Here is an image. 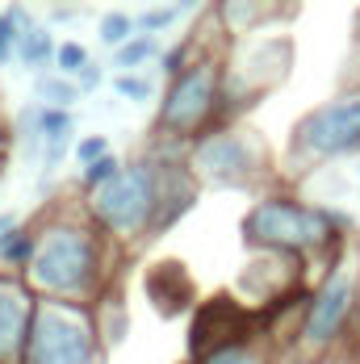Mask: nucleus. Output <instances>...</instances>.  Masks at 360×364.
<instances>
[{
	"mask_svg": "<svg viewBox=\"0 0 360 364\" xmlns=\"http://www.w3.org/2000/svg\"><path fill=\"white\" fill-rule=\"evenodd\" d=\"M189 172L197 176V184L218 188H255L277 176L268 143L248 126H218L201 134L189 146Z\"/></svg>",
	"mask_w": 360,
	"mask_h": 364,
	"instance_id": "6",
	"label": "nucleus"
},
{
	"mask_svg": "<svg viewBox=\"0 0 360 364\" xmlns=\"http://www.w3.org/2000/svg\"><path fill=\"white\" fill-rule=\"evenodd\" d=\"M344 155H360V84L335 92L331 101L297 117L285 146V159H281V172L285 176H306L319 164L344 159Z\"/></svg>",
	"mask_w": 360,
	"mask_h": 364,
	"instance_id": "4",
	"label": "nucleus"
},
{
	"mask_svg": "<svg viewBox=\"0 0 360 364\" xmlns=\"http://www.w3.org/2000/svg\"><path fill=\"white\" fill-rule=\"evenodd\" d=\"M222 68L214 55H197V63L184 75L168 80L159 113H155V134L159 139H201L218 130V101H222Z\"/></svg>",
	"mask_w": 360,
	"mask_h": 364,
	"instance_id": "8",
	"label": "nucleus"
},
{
	"mask_svg": "<svg viewBox=\"0 0 360 364\" xmlns=\"http://www.w3.org/2000/svg\"><path fill=\"white\" fill-rule=\"evenodd\" d=\"M9 146H13V126H4V122H0V164H4Z\"/></svg>",
	"mask_w": 360,
	"mask_h": 364,
	"instance_id": "30",
	"label": "nucleus"
},
{
	"mask_svg": "<svg viewBox=\"0 0 360 364\" xmlns=\"http://www.w3.org/2000/svg\"><path fill=\"white\" fill-rule=\"evenodd\" d=\"M105 335L92 306L75 301H46L38 306L34 335L21 364H105Z\"/></svg>",
	"mask_w": 360,
	"mask_h": 364,
	"instance_id": "7",
	"label": "nucleus"
},
{
	"mask_svg": "<svg viewBox=\"0 0 360 364\" xmlns=\"http://www.w3.org/2000/svg\"><path fill=\"white\" fill-rule=\"evenodd\" d=\"M151 59H164V50H159V42L151 34H139L134 42H126L122 50H113V72L117 75H143V68L151 63Z\"/></svg>",
	"mask_w": 360,
	"mask_h": 364,
	"instance_id": "19",
	"label": "nucleus"
},
{
	"mask_svg": "<svg viewBox=\"0 0 360 364\" xmlns=\"http://www.w3.org/2000/svg\"><path fill=\"white\" fill-rule=\"evenodd\" d=\"M352 235V218L327 205H310L285 193L260 197L252 210L243 214V243L252 252H277V255H327Z\"/></svg>",
	"mask_w": 360,
	"mask_h": 364,
	"instance_id": "2",
	"label": "nucleus"
},
{
	"mask_svg": "<svg viewBox=\"0 0 360 364\" xmlns=\"http://www.w3.org/2000/svg\"><path fill=\"white\" fill-rule=\"evenodd\" d=\"M105 155H113V146H109L105 134H84V139L75 143V151H72V159L80 164V172H84V168H92V164H101Z\"/></svg>",
	"mask_w": 360,
	"mask_h": 364,
	"instance_id": "27",
	"label": "nucleus"
},
{
	"mask_svg": "<svg viewBox=\"0 0 360 364\" xmlns=\"http://www.w3.org/2000/svg\"><path fill=\"white\" fill-rule=\"evenodd\" d=\"M26 26H30V13L21 4H13V9L0 13V68L9 59H17V42H21V30Z\"/></svg>",
	"mask_w": 360,
	"mask_h": 364,
	"instance_id": "22",
	"label": "nucleus"
},
{
	"mask_svg": "<svg viewBox=\"0 0 360 364\" xmlns=\"http://www.w3.org/2000/svg\"><path fill=\"white\" fill-rule=\"evenodd\" d=\"M293 63V42L289 38H255L248 50L231 55V63L222 68V101H218V126H235V117L252 109L255 101L277 88L289 75Z\"/></svg>",
	"mask_w": 360,
	"mask_h": 364,
	"instance_id": "9",
	"label": "nucleus"
},
{
	"mask_svg": "<svg viewBox=\"0 0 360 364\" xmlns=\"http://www.w3.org/2000/svg\"><path fill=\"white\" fill-rule=\"evenodd\" d=\"M97 34H101V42H105L109 50H122L126 42H134V38H139V21H134L130 13L113 9V13H105V17H101Z\"/></svg>",
	"mask_w": 360,
	"mask_h": 364,
	"instance_id": "21",
	"label": "nucleus"
},
{
	"mask_svg": "<svg viewBox=\"0 0 360 364\" xmlns=\"http://www.w3.org/2000/svg\"><path fill=\"white\" fill-rule=\"evenodd\" d=\"M252 323H255V310L243 306L239 297H231V293L206 301V306L197 310V318H193V331H189V356H193V364L201 360V356H210L214 348H226V343H235V339L260 335Z\"/></svg>",
	"mask_w": 360,
	"mask_h": 364,
	"instance_id": "10",
	"label": "nucleus"
},
{
	"mask_svg": "<svg viewBox=\"0 0 360 364\" xmlns=\"http://www.w3.org/2000/svg\"><path fill=\"white\" fill-rule=\"evenodd\" d=\"M197 59H193V42H176V46H168L164 50V59H159V72L168 75V80H176L193 68Z\"/></svg>",
	"mask_w": 360,
	"mask_h": 364,
	"instance_id": "28",
	"label": "nucleus"
},
{
	"mask_svg": "<svg viewBox=\"0 0 360 364\" xmlns=\"http://www.w3.org/2000/svg\"><path fill=\"white\" fill-rule=\"evenodd\" d=\"M75 117L68 109H42V172L51 176L68 151H75Z\"/></svg>",
	"mask_w": 360,
	"mask_h": 364,
	"instance_id": "14",
	"label": "nucleus"
},
{
	"mask_svg": "<svg viewBox=\"0 0 360 364\" xmlns=\"http://www.w3.org/2000/svg\"><path fill=\"white\" fill-rule=\"evenodd\" d=\"M38 306H42V297L30 289L26 277L0 272V364H21L26 360Z\"/></svg>",
	"mask_w": 360,
	"mask_h": 364,
	"instance_id": "11",
	"label": "nucleus"
},
{
	"mask_svg": "<svg viewBox=\"0 0 360 364\" xmlns=\"http://www.w3.org/2000/svg\"><path fill=\"white\" fill-rule=\"evenodd\" d=\"M17 226H21V222L13 218V214H0V239H4L9 230H17Z\"/></svg>",
	"mask_w": 360,
	"mask_h": 364,
	"instance_id": "31",
	"label": "nucleus"
},
{
	"mask_svg": "<svg viewBox=\"0 0 360 364\" xmlns=\"http://www.w3.org/2000/svg\"><path fill=\"white\" fill-rule=\"evenodd\" d=\"M113 92L122 97V101H130V105H147L151 97H155V80L151 75H113Z\"/></svg>",
	"mask_w": 360,
	"mask_h": 364,
	"instance_id": "25",
	"label": "nucleus"
},
{
	"mask_svg": "<svg viewBox=\"0 0 360 364\" xmlns=\"http://www.w3.org/2000/svg\"><path fill=\"white\" fill-rule=\"evenodd\" d=\"M218 21L226 34H255L272 17H281V4H218Z\"/></svg>",
	"mask_w": 360,
	"mask_h": 364,
	"instance_id": "16",
	"label": "nucleus"
},
{
	"mask_svg": "<svg viewBox=\"0 0 360 364\" xmlns=\"http://www.w3.org/2000/svg\"><path fill=\"white\" fill-rule=\"evenodd\" d=\"M109 252L113 239L88 214H51L38 226V252L26 281L46 301L97 306L109 293Z\"/></svg>",
	"mask_w": 360,
	"mask_h": 364,
	"instance_id": "1",
	"label": "nucleus"
},
{
	"mask_svg": "<svg viewBox=\"0 0 360 364\" xmlns=\"http://www.w3.org/2000/svg\"><path fill=\"white\" fill-rule=\"evenodd\" d=\"M84 214L122 247L159 235V218H164V172H159V164L147 155L130 159L105 188L84 197Z\"/></svg>",
	"mask_w": 360,
	"mask_h": 364,
	"instance_id": "3",
	"label": "nucleus"
},
{
	"mask_svg": "<svg viewBox=\"0 0 360 364\" xmlns=\"http://www.w3.org/2000/svg\"><path fill=\"white\" fill-rule=\"evenodd\" d=\"M197 364H272V352H268L264 335H248V339H235L226 348H214Z\"/></svg>",
	"mask_w": 360,
	"mask_h": 364,
	"instance_id": "18",
	"label": "nucleus"
},
{
	"mask_svg": "<svg viewBox=\"0 0 360 364\" xmlns=\"http://www.w3.org/2000/svg\"><path fill=\"white\" fill-rule=\"evenodd\" d=\"M143 285H147L151 306H155L164 318H176L180 310H189V306H193V281H189L184 264H176V259L155 264V268L143 277Z\"/></svg>",
	"mask_w": 360,
	"mask_h": 364,
	"instance_id": "13",
	"label": "nucleus"
},
{
	"mask_svg": "<svg viewBox=\"0 0 360 364\" xmlns=\"http://www.w3.org/2000/svg\"><path fill=\"white\" fill-rule=\"evenodd\" d=\"M184 13H193V4H151V9H143L134 21H139V34H159V30H172Z\"/></svg>",
	"mask_w": 360,
	"mask_h": 364,
	"instance_id": "23",
	"label": "nucleus"
},
{
	"mask_svg": "<svg viewBox=\"0 0 360 364\" xmlns=\"http://www.w3.org/2000/svg\"><path fill=\"white\" fill-rule=\"evenodd\" d=\"M34 92H38V105H42V109H68L72 113V105L80 101L75 80H63V75H38Z\"/></svg>",
	"mask_w": 360,
	"mask_h": 364,
	"instance_id": "20",
	"label": "nucleus"
},
{
	"mask_svg": "<svg viewBox=\"0 0 360 364\" xmlns=\"http://www.w3.org/2000/svg\"><path fill=\"white\" fill-rule=\"evenodd\" d=\"M356 314H360V259L339 255L327 268V277L302 301V323H297L302 356H323L335 343H344V335L356 327Z\"/></svg>",
	"mask_w": 360,
	"mask_h": 364,
	"instance_id": "5",
	"label": "nucleus"
},
{
	"mask_svg": "<svg viewBox=\"0 0 360 364\" xmlns=\"http://www.w3.org/2000/svg\"><path fill=\"white\" fill-rule=\"evenodd\" d=\"M101 80H105V68H101V63L92 59V63H88L84 72L75 75V88H80V97H88V92H97V84H101Z\"/></svg>",
	"mask_w": 360,
	"mask_h": 364,
	"instance_id": "29",
	"label": "nucleus"
},
{
	"mask_svg": "<svg viewBox=\"0 0 360 364\" xmlns=\"http://www.w3.org/2000/svg\"><path fill=\"white\" fill-rule=\"evenodd\" d=\"M302 268H306V259H297V255L255 252V259H248V268L239 277V301H248V293L260 297V301H281L289 293H297Z\"/></svg>",
	"mask_w": 360,
	"mask_h": 364,
	"instance_id": "12",
	"label": "nucleus"
},
{
	"mask_svg": "<svg viewBox=\"0 0 360 364\" xmlns=\"http://www.w3.org/2000/svg\"><path fill=\"white\" fill-rule=\"evenodd\" d=\"M88 63H92V55H88V46H84V42H59V55H55V75L75 80V75L84 72Z\"/></svg>",
	"mask_w": 360,
	"mask_h": 364,
	"instance_id": "24",
	"label": "nucleus"
},
{
	"mask_svg": "<svg viewBox=\"0 0 360 364\" xmlns=\"http://www.w3.org/2000/svg\"><path fill=\"white\" fill-rule=\"evenodd\" d=\"M55 55H59V42L51 38V26L30 21L21 30V42H17V63L34 75H46V68H55Z\"/></svg>",
	"mask_w": 360,
	"mask_h": 364,
	"instance_id": "15",
	"label": "nucleus"
},
{
	"mask_svg": "<svg viewBox=\"0 0 360 364\" xmlns=\"http://www.w3.org/2000/svg\"><path fill=\"white\" fill-rule=\"evenodd\" d=\"M38 252V230L30 226H17L0 239V272H13V277H26Z\"/></svg>",
	"mask_w": 360,
	"mask_h": 364,
	"instance_id": "17",
	"label": "nucleus"
},
{
	"mask_svg": "<svg viewBox=\"0 0 360 364\" xmlns=\"http://www.w3.org/2000/svg\"><path fill=\"white\" fill-rule=\"evenodd\" d=\"M122 168H126V164H122L117 155H105L101 164H92V168H84V172H80V188H84V197H92L97 188H105V184L113 181L117 172H122Z\"/></svg>",
	"mask_w": 360,
	"mask_h": 364,
	"instance_id": "26",
	"label": "nucleus"
}]
</instances>
